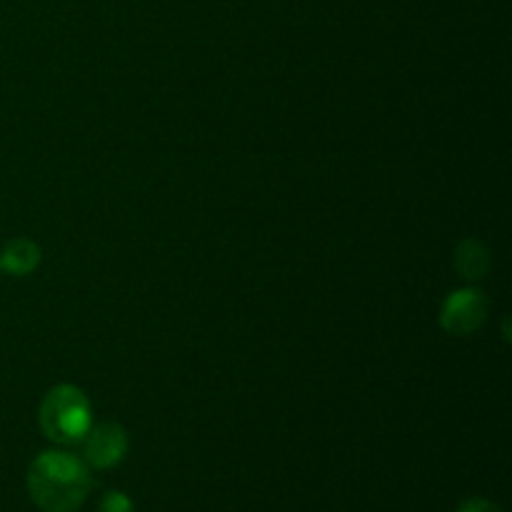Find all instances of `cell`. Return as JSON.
Here are the masks:
<instances>
[{
	"label": "cell",
	"instance_id": "ba28073f",
	"mask_svg": "<svg viewBox=\"0 0 512 512\" xmlns=\"http://www.w3.org/2000/svg\"><path fill=\"white\" fill-rule=\"evenodd\" d=\"M458 512H503V510H500L495 503H490V500L470 498V500H465L463 505H460Z\"/></svg>",
	"mask_w": 512,
	"mask_h": 512
},
{
	"label": "cell",
	"instance_id": "52a82bcc",
	"mask_svg": "<svg viewBox=\"0 0 512 512\" xmlns=\"http://www.w3.org/2000/svg\"><path fill=\"white\" fill-rule=\"evenodd\" d=\"M100 512H135L133 500L120 490H108L100 500Z\"/></svg>",
	"mask_w": 512,
	"mask_h": 512
},
{
	"label": "cell",
	"instance_id": "3957f363",
	"mask_svg": "<svg viewBox=\"0 0 512 512\" xmlns=\"http://www.w3.org/2000/svg\"><path fill=\"white\" fill-rule=\"evenodd\" d=\"M490 313V300L475 285H465V288L455 290L445 298L443 308H440V325L448 335L455 338H468V335L478 333L485 325Z\"/></svg>",
	"mask_w": 512,
	"mask_h": 512
},
{
	"label": "cell",
	"instance_id": "5b68a950",
	"mask_svg": "<svg viewBox=\"0 0 512 512\" xmlns=\"http://www.w3.org/2000/svg\"><path fill=\"white\" fill-rule=\"evenodd\" d=\"M40 260H43V250L30 238H13L0 250V270L15 275V278H25V275L35 273Z\"/></svg>",
	"mask_w": 512,
	"mask_h": 512
},
{
	"label": "cell",
	"instance_id": "8992f818",
	"mask_svg": "<svg viewBox=\"0 0 512 512\" xmlns=\"http://www.w3.org/2000/svg\"><path fill=\"white\" fill-rule=\"evenodd\" d=\"M455 270L463 280H468L470 285H475L478 280H483L490 270V250L485 248V243L475 238L460 240L458 248L453 255Z\"/></svg>",
	"mask_w": 512,
	"mask_h": 512
},
{
	"label": "cell",
	"instance_id": "6da1fadb",
	"mask_svg": "<svg viewBox=\"0 0 512 512\" xmlns=\"http://www.w3.org/2000/svg\"><path fill=\"white\" fill-rule=\"evenodd\" d=\"M93 488L83 458L65 450H45L28 468L30 500L43 512H75Z\"/></svg>",
	"mask_w": 512,
	"mask_h": 512
},
{
	"label": "cell",
	"instance_id": "7a4b0ae2",
	"mask_svg": "<svg viewBox=\"0 0 512 512\" xmlns=\"http://www.w3.org/2000/svg\"><path fill=\"white\" fill-rule=\"evenodd\" d=\"M38 423L55 445H78L93 425V405L78 385L60 383L45 393Z\"/></svg>",
	"mask_w": 512,
	"mask_h": 512
},
{
	"label": "cell",
	"instance_id": "277c9868",
	"mask_svg": "<svg viewBox=\"0 0 512 512\" xmlns=\"http://www.w3.org/2000/svg\"><path fill=\"white\" fill-rule=\"evenodd\" d=\"M78 445L83 448V463L88 468L110 470L128 455L130 438L128 430L120 423H98L90 425V430Z\"/></svg>",
	"mask_w": 512,
	"mask_h": 512
}]
</instances>
